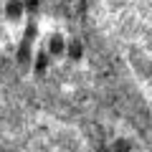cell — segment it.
I'll list each match as a JSON object with an SVG mask.
<instances>
[{"label":"cell","mask_w":152,"mask_h":152,"mask_svg":"<svg viewBox=\"0 0 152 152\" xmlns=\"http://www.w3.org/2000/svg\"><path fill=\"white\" fill-rule=\"evenodd\" d=\"M46 66H48V56L41 53V56H38V61H36V69H38V71H43Z\"/></svg>","instance_id":"6da1fadb"},{"label":"cell","mask_w":152,"mask_h":152,"mask_svg":"<svg viewBox=\"0 0 152 152\" xmlns=\"http://www.w3.org/2000/svg\"><path fill=\"white\" fill-rule=\"evenodd\" d=\"M71 56H74V58L81 56V46H79V43H71Z\"/></svg>","instance_id":"3957f363"},{"label":"cell","mask_w":152,"mask_h":152,"mask_svg":"<svg viewBox=\"0 0 152 152\" xmlns=\"http://www.w3.org/2000/svg\"><path fill=\"white\" fill-rule=\"evenodd\" d=\"M114 152H129V145H127L124 140H119L117 145H114Z\"/></svg>","instance_id":"7a4b0ae2"}]
</instances>
